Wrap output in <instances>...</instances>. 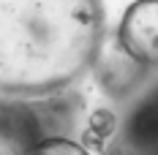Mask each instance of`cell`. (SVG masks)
Here are the masks:
<instances>
[{"label":"cell","instance_id":"cell-5","mask_svg":"<svg viewBox=\"0 0 158 155\" xmlns=\"http://www.w3.org/2000/svg\"><path fill=\"white\" fill-rule=\"evenodd\" d=\"M35 155H90L82 144L65 139V136H47V139L38 144Z\"/></svg>","mask_w":158,"mask_h":155},{"label":"cell","instance_id":"cell-3","mask_svg":"<svg viewBox=\"0 0 158 155\" xmlns=\"http://www.w3.org/2000/svg\"><path fill=\"white\" fill-rule=\"evenodd\" d=\"M112 155H158V87L128 112Z\"/></svg>","mask_w":158,"mask_h":155},{"label":"cell","instance_id":"cell-4","mask_svg":"<svg viewBox=\"0 0 158 155\" xmlns=\"http://www.w3.org/2000/svg\"><path fill=\"white\" fill-rule=\"evenodd\" d=\"M44 139L41 120L33 109L0 101V155H35Z\"/></svg>","mask_w":158,"mask_h":155},{"label":"cell","instance_id":"cell-1","mask_svg":"<svg viewBox=\"0 0 158 155\" xmlns=\"http://www.w3.org/2000/svg\"><path fill=\"white\" fill-rule=\"evenodd\" d=\"M101 38V0H0V93L41 95L77 82Z\"/></svg>","mask_w":158,"mask_h":155},{"label":"cell","instance_id":"cell-2","mask_svg":"<svg viewBox=\"0 0 158 155\" xmlns=\"http://www.w3.org/2000/svg\"><path fill=\"white\" fill-rule=\"evenodd\" d=\"M117 38L131 60L142 65H158V0L131 3L123 14Z\"/></svg>","mask_w":158,"mask_h":155}]
</instances>
